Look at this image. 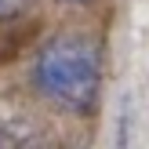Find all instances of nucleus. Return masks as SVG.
<instances>
[{"mask_svg": "<svg viewBox=\"0 0 149 149\" xmlns=\"http://www.w3.org/2000/svg\"><path fill=\"white\" fill-rule=\"evenodd\" d=\"M36 87L47 95L55 106L69 113H87L98 102L102 87V51L91 36L62 33L44 44L33 65Z\"/></svg>", "mask_w": 149, "mask_h": 149, "instance_id": "1", "label": "nucleus"}, {"mask_svg": "<svg viewBox=\"0 0 149 149\" xmlns=\"http://www.w3.org/2000/svg\"><path fill=\"white\" fill-rule=\"evenodd\" d=\"M0 149H58L40 120L15 98H0Z\"/></svg>", "mask_w": 149, "mask_h": 149, "instance_id": "2", "label": "nucleus"}, {"mask_svg": "<svg viewBox=\"0 0 149 149\" xmlns=\"http://www.w3.org/2000/svg\"><path fill=\"white\" fill-rule=\"evenodd\" d=\"M29 4H33V0H0V18H15V15H22Z\"/></svg>", "mask_w": 149, "mask_h": 149, "instance_id": "4", "label": "nucleus"}, {"mask_svg": "<svg viewBox=\"0 0 149 149\" xmlns=\"http://www.w3.org/2000/svg\"><path fill=\"white\" fill-rule=\"evenodd\" d=\"M135 142V109H131V98H120V113H116V138L113 149H131Z\"/></svg>", "mask_w": 149, "mask_h": 149, "instance_id": "3", "label": "nucleus"}, {"mask_svg": "<svg viewBox=\"0 0 149 149\" xmlns=\"http://www.w3.org/2000/svg\"><path fill=\"white\" fill-rule=\"evenodd\" d=\"M65 4H87V0H65Z\"/></svg>", "mask_w": 149, "mask_h": 149, "instance_id": "5", "label": "nucleus"}]
</instances>
